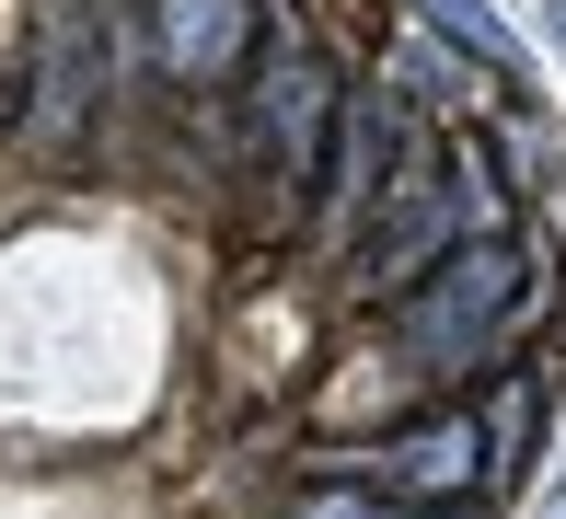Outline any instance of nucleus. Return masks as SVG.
I'll return each mask as SVG.
<instances>
[{"mask_svg": "<svg viewBox=\"0 0 566 519\" xmlns=\"http://www.w3.org/2000/svg\"><path fill=\"white\" fill-rule=\"evenodd\" d=\"M521 300H532V266L509 243H451L440 266L417 277V300H405V347H417L428 370H474V358L521 324Z\"/></svg>", "mask_w": 566, "mask_h": 519, "instance_id": "1", "label": "nucleus"}, {"mask_svg": "<svg viewBox=\"0 0 566 519\" xmlns=\"http://www.w3.org/2000/svg\"><path fill=\"white\" fill-rule=\"evenodd\" d=\"M451 231H474V208H462V173H405L394 186V220L370 231V289H417L428 266L451 254Z\"/></svg>", "mask_w": 566, "mask_h": 519, "instance_id": "2", "label": "nucleus"}, {"mask_svg": "<svg viewBox=\"0 0 566 519\" xmlns=\"http://www.w3.org/2000/svg\"><path fill=\"white\" fill-rule=\"evenodd\" d=\"M150 46L174 82H231L254 46V0H150Z\"/></svg>", "mask_w": 566, "mask_h": 519, "instance_id": "3", "label": "nucleus"}, {"mask_svg": "<svg viewBox=\"0 0 566 519\" xmlns=\"http://www.w3.org/2000/svg\"><path fill=\"white\" fill-rule=\"evenodd\" d=\"M324 127H336V82H324L313 46H290V59L266 70V139H277V162H290V186H324Z\"/></svg>", "mask_w": 566, "mask_h": 519, "instance_id": "4", "label": "nucleus"}, {"mask_svg": "<svg viewBox=\"0 0 566 519\" xmlns=\"http://www.w3.org/2000/svg\"><path fill=\"white\" fill-rule=\"evenodd\" d=\"M93 104V35H82V12H46V70H35V127L59 139L70 116Z\"/></svg>", "mask_w": 566, "mask_h": 519, "instance_id": "5", "label": "nucleus"}, {"mask_svg": "<svg viewBox=\"0 0 566 519\" xmlns=\"http://www.w3.org/2000/svg\"><path fill=\"white\" fill-rule=\"evenodd\" d=\"M394 139H405V116H394V104L370 93V104L347 116V139L324 150V208H358V197H370V173L394 162Z\"/></svg>", "mask_w": 566, "mask_h": 519, "instance_id": "6", "label": "nucleus"}, {"mask_svg": "<svg viewBox=\"0 0 566 519\" xmlns=\"http://www.w3.org/2000/svg\"><path fill=\"white\" fill-rule=\"evenodd\" d=\"M474 462H485V427H474V415H440V427H417V438L394 451V485L451 497V485H474Z\"/></svg>", "mask_w": 566, "mask_h": 519, "instance_id": "7", "label": "nucleus"}, {"mask_svg": "<svg viewBox=\"0 0 566 519\" xmlns=\"http://www.w3.org/2000/svg\"><path fill=\"white\" fill-rule=\"evenodd\" d=\"M417 12L440 23V35H462V46H474V59H485V70H497V82H509V70H521V35H509V23L485 12V0H417Z\"/></svg>", "mask_w": 566, "mask_h": 519, "instance_id": "8", "label": "nucleus"}, {"mask_svg": "<svg viewBox=\"0 0 566 519\" xmlns=\"http://www.w3.org/2000/svg\"><path fill=\"white\" fill-rule=\"evenodd\" d=\"M301 519H381L370 497H301Z\"/></svg>", "mask_w": 566, "mask_h": 519, "instance_id": "9", "label": "nucleus"}, {"mask_svg": "<svg viewBox=\"0 0 566 519\" xmlns=\"http://www.w3.org/2000/svg\"><path fill=\"white\" fill-rule=\"evenodd\" d=\"M555 46H566V0H555Z\"/></svg>", "mask_w": 566, "mask_h": 519, "instance_id": "10", "label": "nucleus"}]
</instances>
